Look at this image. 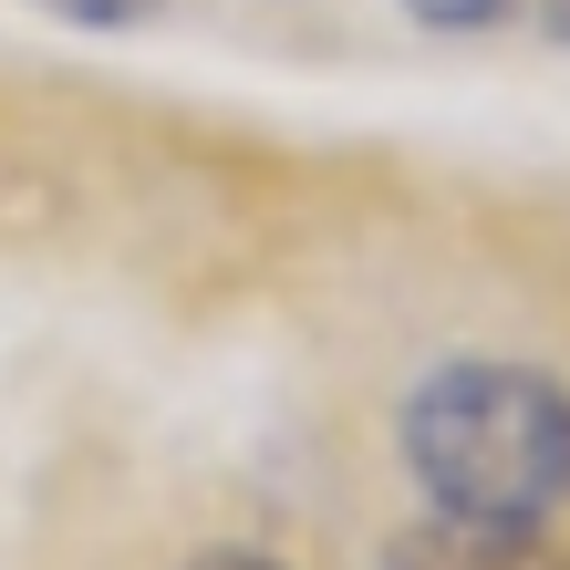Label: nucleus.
<instances>
[{"instance_id":"obj_1","label":"nucleus","mask_w":570,"mask_h":570,"mask_svg":"<svg viewBox=\"0 0 570 570\" xmlns=\"http://www.w3.org/2000/svg\"><path fill=\"white\" fill-rule=\"evenodd\" d=\"M405 466L456 519H550L570 498V394L540 363H446L405 405Z\"/></svg>"},{"instance_id":"obj_2","label":"nucleus","mask_w":570,"mask_h":570,"mask_svg":"<svg viewBox=\"0 0 570 570\" xmlns=\"http://www.w3.org/2000/svg\"><path fill=\"white\" fill-rule=\"evenodd\" d=\"M374 570H570V550L540 519H456V509H435L415 529H394Z\"/></svg>"},{"instance_id":"obj_3","label":"nucleus","mask_w":570,"mask_h":570,"mask_svg":"<svg viewBox=\"0 0 570 570\" xmlns=\"http://www.w3.org/2000/svg\"><path fill=\"white\" fill-rule=\"evenodd\" d=\"M405 11H415L425 31H498L519 0H405Z\"/></svg>"},{"instance_id":"obj_4","label":"nucleus","mask_w":570,"mask_h":570,"mask_svg":"<svg viewBox=\"0 0 570 570\" xmlns=\"http://www.w3.org/2000/svg\"><path fill=\"white\" fill-rule=\"evenodd\" d=\"M62 21H146V0H42Z\"/></svg>"},{"instance_id":"obj_5","label":"nucleus","mask_w":570,"mask_h":570,"mask_svg":"<svg viewBox=\"0 0 570 570\" xmlns=\"http://www.w3.org/2000/svg\"><path fill=\"white\" fill-rule=\"evenodd\" d=\"M187 570H281V560H271V550H197Z\"/></svg>"}]
</instances>
